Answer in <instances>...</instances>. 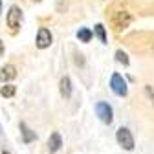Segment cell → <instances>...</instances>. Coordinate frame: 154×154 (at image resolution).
Here are the masks:
<instances>
[{
  "label": "cell",
  "instance_id": "obj_15",
  "mask_svg": "<svg viewBox=\"0 0 154 154\" xmlns=\"http://www.w3.org/2000/svg\"><path fill=\"white\" fill-rule=\"evenodd\" d=\"M4 53V44H2V41H0V55Z\"/></svg>",
  "mask_w": 154,
  "mask_h": 154
},
{
  "label": "cell",
  "instance_id": "obj_5",
  "mask_svg": "<svg viewBox=\"0 0 154 154\" xmlns=\"http://www.w3.org/2000/svg\"><path fill=\"white\" fill-rule=\"evenodd\" d=\"M110 86H112V90H114L116 95H127V83H125V79H123L119 73H114L112 75Z\"/></svg>",
  "mask_w": 154,
  "mask_h": 154
},
{
  "label": "cell",
  "instance_id": "obj_10",
  "mask_svg": "<svg viewBox=\"0 0 154 154\" xmlns=\"http://www.w3.org/2000/svg\"><path fill=\"white\" fill-rule=\"evenodd\" d=\"M20 132H22L24 143H29V141H33V140L37 138V136H35V132H33V130H31V128H29V127H28V125L24 123V121L20 123Z\"/></svg>",
  "mask_w": 154,
  "mask_h": 154
},
{
  "label": "cell",
  "instance_id": "obj_4",
  "mask_svg": "<svg viewBox=\"0 0 154 154\" xmlns=\"http://www.w3.org/2000/svg\"><path fill=\"white\" fill-rule=\"evenodd\" d=\"M130 15L128 13H125V11H119V13H116L114 15V18H112V26H114V29L116 31H121V29H125L128 24H130Z\"/></svg>",
  "mask_w": 154,
  "mask_h": 154
},
{
  "label": "cell",
  "instance_id": "obj_2",
  "mask_svg": "<svg viewBox=\"0 0 154 154\" xmlns=\"http://www.w3.org/2000/svg\"><path fill=\"white\" fill-rule=\"evenodd\" d=\"M116 138H118V143L125 149V150H132L134 149V136L128 128H119L118 134H116Z\"/></svg>",
  "mask_w": 154,
  "mask_h": 154
},
{
  "label": "cell",
  "instance_id": "obj_16",
  "mask_svg": "<svg viewBox=\"0 0 154 154\" xmlns=\"http://www.w3.org/2000/svg\"><path fill=\"white\" fill-rule=\"evenodd\" d=\"M2 154H9V152H8V150H2Z\"/></svg>",
  "mask_w": 154,
  "mask_h": 154
},
{
  "label": "cell",
  "instance_id": "obj_6",
  "mask_svg": "<svg viewBox=\"0 0 154 154\" xmlns=\"http://www.w3.org/2000/svg\"><path fill=\"white\" fill-rule=\"evenodd\" d=\"M50 44H51V33H50V29L41 28V29H38V35H37V48L38 50H44Z\"/></svg>",
  "mask_w": 154,
  "mask_h": 154
},
{
  "label": "cell",
  "instance_id": "obj_17",
  "mask_svg": "<svg viewBox=\"0 0 154 154\" xmlns=\"http://www.w3.org/2000/svg\"><path fill=\"white\" fill-rule=\"evenodd\" d=\"M0 9H2V0H0Z\"/></svg>",
  "mask_w": 154,
  "mask_h": 154
},
{
  "label": "cell",
  "instance_id": "obj_8",
  "mask_svg": "<svg viewBox=\"0 0 154 154\" xmlns=\"http://www.w3.org/2000/svg\"><path fill=\"white\" fill-rule=\"evenodd\" d=\"M17 77V68L13 64H8V66H2L0 68V81H11Z\"/></svg>",
  "mask_w": 154,
  "mask_h": 154
},
{
  "label": "cell",
  "instance_id": "obj_12",
  "mask_svg": "<svg viewBox=\"0 0 154 154\" xmlns=\"http://www.w3.org/2000/svg\"><path fill=\"white\" fill-rule=\"evenodd\" d=\"M94 33L99 37L101 42H106V31H105V26H103V24H97V26H95V28H94Z\"/></svg>",
  "mask_w": 154,
  "mask_h": 154
},
{
  "label": "cell",
  "instance_id": "obj_11",
  "mask_svg": "<svg viewBox=\"0 0 154 154\" xmlns=\"http://www.w3.org/2000/svg\"><path fill=\"white\" fill-rule=\"evenodd\" d=\"M92 35H94V33H92L88 28H81L79 31H77V37H79V41H81V42H90Z\"/></svg>",
  "mask_w": 154,
  "mask_h": 154
},
{
  "label": "cell",
  "instance_id": "obj_18",
  "mask_svg": "<svg viewBox=\"0 0 154 154\" xmlns=\"http://www.w3.org/2000/svg\"><path fill=\"white\" fill-rule=\"evenodd\" d=\"M0 134H2V127H0Z\"/></svg>",
  "mask_w": 154,
  "mask_h": 154
},
{
  "label": "cell",
  "instance_id": "obj_14",
  "mask_svg": "<svg viewBox=\"0 0 154 154\" xmlns=\"http://www.w3.org/2000/svg\"><path fill=\"white\" fill-rule=\"evenodd\" d=\"M116 59H118V63L128 66V57H127V53H123L121 50H119V51H116Z\"/></svg>",
  "mask_w": 154,
  "mask_h": 154
},
{
  "label": "cell",
  "instance_id": "obj_19",
  "mask_svg": "<svg viewBox=\"0 0 154 154\" xmlns=\"http://www.w3.org/2000/svg\"><path fill=\"white\" fill-rule=\"evenodd\" d=\"M37 2H38V0H37Z\"/></svg>",
  "mask_w": 154,
  "mask_h": 154
},
{
  "label": "cell",
  "instance_id": "obj_7",
  "mask_svg": "<svg viewBox=\"0 0 154 154\" xmlns=\"http://www.w3.org/2000/svg\"><path fill=\"white\" fill-rule=\"evenodd\" d=\"M63 147V138H61V134L59 132H53L51 136H50V140H48V150L50 152H57Z\"/></svg>",
  "mask_w": 154,
  "mask_h": 154
},
{
  "label": "cell",
  "instance_id": "obj_13",
  "mask_svg": "<svg viewBox=\"0 0 154 154\" xmlns=\"http://www.w3.org/2000/svg\"><path fill=\"white\" fill-rule=\"evenodd\" d=\"M15 92H17V88L13 85H6V86H2V90H0V94H2L4 97H13Z\"/></svg>",
  "mask_w": 154,
  "mask_h": 154
},
{
  "label": "cell",
  "instance_id": "obj_1",
  "mask_svg": "<svg viewBox=\"0 0 154 154\" xmlns=\"http://www.w3.org/2000/svg\"><path fill=\"white\" fill-rule=\"evenodd\" d=\"M20 20H22V11L18 6H11L9 8V13H8V28L11 29V33H15L20 26Z\"/></svg>",
  "mask_w": 154,
  "mask_h": 154
},
{
  "label": "cell",
  "instance_id": "obj_3",
  "mask_svg": "<svg viewBox=\"0 0 154 154\" xmlns=\"http://www.w3.org/2000/svg\"><path fill=\"white\" fill-rule=\"evenodd\" d=\"M95 112H97V116H99V119L103 121V123H106V125H110L112 123V119H114V110H112V106L108 105V103H97L95 105Z\"/></svg>",
  "mask_w": 154,
  "mask_h": 154
},
{
  "label": "cell",
  "instance_id": "obj_9",
  "mask_svg": "<svg viewBox=\"0 0 154 154\" xmlns=\"http://www.w3.org/2000/svg\"><path fill=\"white\" fill-rule=\"evenodd\" d=\"M59 86H61V95L68 99L70 95H72V81H70V77H63Z\"/></svg>",
  "mask_w": 154,
  "mask_h": 154
}]
</instances>
